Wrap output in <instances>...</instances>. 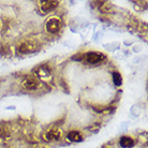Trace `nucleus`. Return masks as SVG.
I'll return each mask as SVG.
<instances>
[{
    "mask_svg": "<svg viewBox=\"0 0 148 148\" xmlns=\"http://www.w3.org/2000/svg\"><path fill=\"white\" fill-rule=\"evenodd\" d=\"M104 59H105V55L98 52H89L84 56V60L88 64H97Z\"/></svg>",
    "mask_w": 148,
    "mask_h": 148,
    "instance_id": "1",
    "label": "nucleus"
},
{
    "mask_svg": "<svg viewBox=\"0 0 148 148\" xmlns=\"http://www.w3.org/2000/svg\"><path fill=\"white\" fill-rule=\"evenodd\" d=\"M38 49V45L34 41H25L22 42L21 44L17 46V51L21 54H30L34 53Z\"/></svg>",
    "mask_w": 148,
    "mask_h": 148,
    "instance_id": "2",
    "label": "nucleus"
},
{
    "mask_svg": "<svg viewBox=\"0 0 148 148\" xmlns=\"http://www.w3.org/2000/svg\"><path fill=\"white\" fill-rule=\"evenodd\" d=\"M45 27L49 34H57L61 28V22H60V19L56 18V17H52L46 22Z\"/></svg>",
    "mask_w": 148,
    "mask_h": 148,
    "instance_id": "3",
    "label": "nucleus"
},
{
    "mask_svg": "<svg viewBox=\"0 0 148 148\" xmlns=\"http://www.w3.org/2000/svg\"><path fill=\"white\" fill-rule=\"evenodd\" d=\"M59 2L56 0H47V1H42L40 4L41 11L43 13H48V12L54 11L56 8L58 7Z\"/></svg>",
    "mask_w": 148,
    "mask_h": 148,
    "instance_id": "4",
    "label": "nucleus"
},
{
    "mask_svg": "<svg viewBox=\"0 0 148 148\" xmlns=\"http://www.w3.org/2000/svg\"><path fill=\"white\" fill-rule=\"evenodd\" d=\"M23 86H24V88L28 89V90H34L39 86V81L34 76H28L25 81L23 82Z\"/></svg>",
    "mask_w": 148,
    "mask_h": 148,
    "instance_id": "5",
    "label": "nucleus"
},
{
    "mask_svg": "<svg viewBox=\"0 0 148 148\" xmlns=\"http://www.w3.org/2000/svg\"><path fill=\"white\" fill-rule=\"evenodd\" d=\"M60 137H61V131L56 128L47 131L45 134V138L47 141H58Z\"/></svg>",
    "mask_w": 148,
    "mask_h": 148,
    "instance_id": "6",
    "label": "nucleus"
},
{
    "mask_svg": "<svg viewBox=\"0 0 148 148\" xmlns=\"http://www.w3.org/2000/svg\"><path fill=\"white\" fill-rule=\"evenodd\" d=\"M135 144V142L132 137L130 136H122L119 141V145L122 148H132Z\"/></svg>",
    "mask_w": 148,
    "mask_h": 148,
    "instance_id": "7",
    "label": "nucleus"
},
{
    "mask_svg": "<svg viewBox=\"0 0 148 148\" xmlns=\"http://www.w3.org/2000/svg\"><path fill=\"white\" fill-rule=\"evenodd\" d=\"M68 140L70 142H82L83 141V136L79 131H75V130H72L70 131L67 135Z\"/></svg>",
    "mask_w": 148,
    "mask_h": 148,
    "instance_id": "8",
    "label": "nucleus"
},
{
    "mask_svg": "<svg viewBox=\"0 0 148 148\" xmlns=\"http://www.w3.org/2000/svg\"><path fill=\"white\" fill-rule=\"evenodd\" d=\"M36 73H37V75H39V76L42 78H44V77H46V76H49V75H51L49 69H48V67L46 64L41 66V67L38 68L37 70H36Z\"/></svg>",
    "mask_w": 148,
    "mask_h": 148,
    "instance_id": "9",
    "label": "nucleus"
},
{
    "mask_svg": "<svg viewBox=\"0 0 148 148\" xmlns=\"http://www.w3.org/2000/svg\"><path fill=\"white\" fill-rule=\"evenodd\" d=\"M112 76H113V82H114L115 85H116V86H121V84H122L121 74L119 73V72H113Z\"/></svg>",
    "mask_w": 148,
    "mask_h": 148,
    "instance_id": "10",
    "label": "nucleus"
},
{
    "mask_svg": "<svg viewBox=\"0 0 148 148\" xmlns=\"http://www.w3.org/2000/svg\"><path fill=\"white\" fill-rule=\"evenodd\" d=\"M84 56H85V54H76V55L72 56V60L82 61V60H84Z\"/></svg>",
    "mask_w": 148,
    "mask_h": 148,
    "instance_id": "11",
    "label": "nucleus"
}]
</instances>
